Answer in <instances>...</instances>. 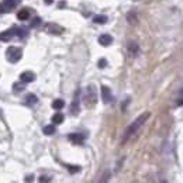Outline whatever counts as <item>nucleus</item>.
<instances>
[{"mask_svg": "<svg viewBox=\"0 0 183 183\" xmlns=\"http://www.w3.org/2000/svg\"><path fill=\"white\" fill-rule=\"evenodd\" d=\"M149 116H151V113H149V111H145V113H142L141 116H138L137 118L134 120L133 123L127 127V130H125V133H124V135H123V140H121V144H125L130 138L133 137L134 134L137 133L138 130L144 125V123H145L146 120L149 118Z\"/></svg>", "mask_w": 183, "mask_h": 183, "instance_id": "nucleus-1", "label": "nucleus"}, {"mask_svg": "<svg viewBox=\"0 0 183 183\" xmlns=\"http://www.w3.org/2000/svg\"><path fill=\"white\" fill-rule=\"evenodd\" d=\"M83 101L87 107H93L97 103V90L94 85H89L85 90V96H83Z\"/></svg>", "mask_w": 183, "mask_h": 183, "instance_id": "nucleus-2", "label": "nucleus"}, {"mask_svg": "<svg viewBox=\"0 0 183 183\" xmlns=\"http://www.w3.org/2000/svg\"><path fill=\"white\" fill-rule=\"evenodd\" d=\"M21 56H23V51L21 48H17V46H9L7 50H6V58L9 62L11 64H16L18 61L21 59Z\"/></svg>", "mask_w": 183, "mask_h": 183, "instance_id": "nucleus-3", "label": "nucleus"}, {"mask_svg": "<svg viewBox=\"0 0 183 183\" xmlns=\"http://www.w3.org/2000/svg\"><path fill=\"white\" fill-rule=\"evenodd\" d=\"M18 2H20V0H3V2L0 3V14L11 13V11L17 7Z\"/></svg>", "mask_w": 183, "mask_h": 183, "instance_id": "nucleus-4", "label": "nucleus"}, {"mask_svg": "<svg viewBox=\"0 0 183 183\" xmlns=\"http://www.w3.org/2000/svg\"><path fill=\"white\" fill-rule=\"evenodd\" d=\"M101 99H103V101H104L106 104L113 101V94H111V90H110L107 86H101Z\"/></svg>", "mask_w": 183, "mask_h": 183, "instance_id": "nucleus-5", "label": "nucleus"}, {"mask_svg": "<svg viewBox=\"0 0 183 183\" xmlns=\"http://www.w3.org/2000/svg\"><path fill=\"white\" fill-rule=\"evenodd\" d=\"M20 80L23 83H31L35 80V75L31 70H26V72H23L20 75Z\"/></svg>", "mask_w": 183, "mask_h": 183, "instance_id": "nucleus-6", "label": "nucleus"}, {"mask_svg": "<svg viewBox=\"0 0 183 183\" xmlns=\"http://www.w3.org/2000/svg\"><path fill=\"white\" fill-rule=\"evenodd\" d=\"M13 37H16L14 35V28H10V30H7V31L0 32V41H3V42L10 41Z\"/></svg>", "mask_w": 183, "mask_h": 183, "instance_id": "nucleus-7", "label": "nucleus"}, {"mask_svg": "<svg viewBox=\"0 0 183 183\" xmlns=\"http://www.w3.org/2000/svg\"><path fill=\"white\" fill-rule=\"evenodd\" d=\"M111 42H113V37L109 35V34H103V35L99 37V44H100V45L109 46Z\"/></svg>", "mask_w": 183, "mask_h": 183, "instance_id": "nucleus-8", "label": "nucleus"}, {"mask_svg": "<svg viewBox=\"0 0 183 183\" xmlns=\"http://www.w3.org/2000/svg\"><path fill=\"white\" fill-rule=\"evenodd\" d=\"M70 113H72L73 116H76L79 113V92L76 93V96H75V99H73V101H72V106H70Z\"/></svg>", "mask_w": 183, "mask_h": 183, "instance_id": "nucleus-9", "label": "nucleus"}, {"mask_svg": "<svg viewBox=\"0 0 183 183\" xmlns=\"http://www.w3.org/2000/svg\"><path fill=\"white\" fill-rule=\"evenodd\" d=\"M68 138L72 142H75V144H82L83 141H85V135L83 134H69Z\"/></svg>", "mask_w": 183, "mask_h": 183, "instance_id": "nucleus-10", "label": "nucleus"}, {"mask_svg": "<svg viewBox=\"0 0 183 183\" xmlns=\"http://www.w3.org/2000/svg\"><path fill=\"white\" fill-rule=\"evenodd\" d=\"M14 28V35L20 37V38H26L28 35V31L26 27H13Z\"/></svg>", "mask_w": 183, "mask_h": 183, "instance_id": "nucleus-11", "label": "nucleus"}, {"mask_svg": "<svg viewBox=\"0 0 183 183\" xmlns=\"http://www.w3.org/2000/svg\"><path fill=\"white\" fill-rule=\"evenodd\" d=\"M48 31H50L51 34H56V35H59V34L64 32V28L59 27L58 24H50V26H48Z\"/></svg>", "mask_w": 183, "mask_h": 183, "instance_id": "nucleus-12", "label": "nucleus"}, {"mask_svg": "<svg viewBox=\"0 0 183 183\" xmlns=\"http://www.w3.org/2000/svg\"><path fill=\"white\" fill-rule=\"evenodd\" d=\"M17 17H18V20H21V21L28 20V18H30V10L28 9H21L17 13Z\"/></svg>", "mask_w": 183, "mask_h": 183, "instance_id": "nucleus-13", "label": "nucleus"}, {"mask_svg": "<svg viewBox=\"0 0 183 183\" xmlns=\"http://www.w3.org/2000/svg\"><path fill=\"white\" fill-rule=\"evenodd\" d=\"M37 101H38V97L34 94V93H28L27 96H26V103L30 106L32 104H37Z\"/></svg>", "mask_w": 183, "mask_h": 183, "instance_id": "nucleus-14", "label": "nucleus"}, {"mask_svg": "<svg viewBox=\"0 0 183 183\" xmlns=\"http://www.w3.org/2000/svg\"><path fill=\"white\" fill-rule=\"evenodd\" d=\"M64 114L62 113H55L54 116H52V123L54 124H61V123H64Z\"/></svg>", "mask_w": 183, "mask_h": 183, "instance_id": "nucleus-15", "label": "nucleus"}, {"mask_svg": "<svg viewBox=\"0 0 183 183\" xmlns=\"http://www.w3.org/2000/svg\"><path fill=\"white\" fill-rule=\"evenodd\" d=\"M42 131H44V134H45V135H52V134H55L56 128H55V125H45Z\"/></svg>", "mask_w": 183, "mask_h": 183, "instance_id": "nucleus-16", "label": "nucleus"}, {"mask_svg": "<svg viewBox=\"0 0 183 183\" xmlns=\"http://www.w3.org/2000/svg\"><path fill=\"white\" fill-rule=\"evenodd\" d=\"M64 106H65V101L61 100V99H56V100H54V103H52V107H54L55 110L64 109Z\"/></svg>", "mask_w": 183, "mask_h": 183, "instance_id": "nucleus-17", "label": "nucleus"}, {"mask_svg": "<svg viewBox=\"0 0 183 183\" xmlns=\"http://www.w3.org/2000/svg\"><path fill=\"white\" fill-rule=\"evenodd\" d=\"M93 21L96 24H104V23H107V16H103V14L96 16V17L93 18Z\"/></svg>", "mask_w": 183, "mask_h": 183, "instance_id": "nucleus-18", "label": "nucleus"}, {"mask_svg": "<svg viewBox=\"0 0 183 183\" xmlns=\"http://www.w3.org/2000/svg\"><path fill=\"white\" fill-rule=\"evenodd\" d=\"M110 176H111L110 170H106L104 173L101 175V178H100V180H99V183H109L110 182Z\"/></svg>", "mask_w": 183, "mask_h": 183, "instance_id": "nucleus-19", "label": "nucleus"}, {"mask_svg": "<svg viewBox=\"0 0 183 183\" xmlns=\"http://www.w3.org/2000/svg\"><path fill=\"white\" fill-rule=\"evenodd\" d=\"M24 86H26V85H24L23 82L14 83V85H13V90L16 92V93H20V92H23V90H24Z\"/></svg>", "mask_w": 183, "mask_h": 183, "instance_id": "nucleus-20", "label": "nucleus"}, {"mask_svg": "<svg viewBox=\"0 0 183 183\" xmlns=\"http://www.w3.org/2000/svg\"><path fill=\"white\" fill-rule=\"evenodd\" d=\"M128 51L131 52L133 55H137V52H138V45L135 44V42H131L130 45H128Z\"/></svg>", "mask_w": 183, "mask_h": 183, "instance_id": "nucleus-21", "label": "nucleus"}, {"mask_svg": "<svg viewBox=\"0 0 183 183\" xmlns=\"http://www.w3.org/2000/svg\"><path fill=\"white\" fill-rule=\"evenodd\" d=\"M40 24H41V18H40V17H37V18H34V20H32L30 26H31V27L34 28V27H37V26H40Z\"/></svg>", "mask_w": 183, "mask_h": 183, "instance_id": "nucleus-22", "label": "nucleus"}, {"mask_svg": "<svg viewBox=\"0 0 183 183\" xmlns=\"http://www.w3.org/2000/svg\"><path fill=\"white\" fill-rule=\"evenodd\" d=\"M107 66V61L104 59V58H101L100 61H99V68H106Z\"/></svg>", "mask_w": 183, "mask_h": 183, "instance_id": "nucleus-23", "label": "nucleus"}, {"mask_svg": "<svg viewBox=\"0 0 183 183\" xmlns=\"http://www.w3.org/2000/svg\"><path fill=\"white\" fill-rule=\"evenodd\" d=\"M68 169L70 170V172H73V173H75V172H79V170H80V168H79V166H68Z\"/></svg>", "mask_w": 183, "mask_h": 183, "instance_id": "nucleus-24", "label": "nucleus"}, {"mask_svg": "<svg viewBox=\"0 0 183 183\" xmlns=\"http://www.w3.org/2000/svg\"><path fill=\"white\" fill-rule=\"evenodd\" d=\"M32 180H34V176H32V175H30V176H27V178H26V182H27V183H31Z\"/></svg>", "mask_w": 183, "mask_h": 183, "instance_id": "nucleus-25", "label": "nucleus"}, {"mask_svg": "<svg viewBox=\"0 0 183 183\" xmlns=\"http://www.w3.org/2000/svg\"><path fill=\"white\" fill-rule=\"evenodd\" d=\"M45 3H48V4H50V3H52V0H45Z\"/></svg>", "mask_w": 183, "mask_h": 183, "instance_id": "nucleus-26", "label": "nucleus"}, {"mask_svg": "<svg viewBox=\"0 0 183 183\" xmlns=\"http://www.w3.org/2000/svg\"><path fill=\"white\" fill-rule=\"evenodd\" d=\"M2 117H3V113H2V110H0V118H2Z\"/></svg>", "mask_w": 183, "mask_h": 183, "instance_id": "nucleus-27", "label": "nucleus"}]
</instances>
